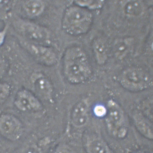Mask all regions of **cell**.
<instances>
[{
    "mask_svg": "<svg viewBox=\"0 0 153 153\" xmlns=\"http://www.w3.org/2000/svg\"><path fill=\"white\" fill-rule=\"evenodd\" d=\"M20 29L28 41L47 46L51 43V33L45 26L33 22H24L20 24Z\"/></svg>",
    "mask_w": 153,
    "mask_h": 153,
    "instance_id": "obj_5",
    "label": "cell"
},
{
    "mask_svg": "<svg viewBox=\"0 0 153 153\" xmlns=\"http://www.w3.org/2000/svg\"><path fill=\"white\" fill-rule=\"evenodd\" d=\"M144 9L143 2L139 1H128L123 7L124 13L128 16L131 17L138 16L141 15Z\"/></svg>",
    "mask_w": 153,
    "mask_h": 153,
    "instance_id": "obj_16",
    "label": "cell"
},
{
    "mask_svg": "<svg viewBox=\"0 0 153 153\" xmlns=\"http://www.w3.org/2000/svg\"><path fill=\"white\" fill-rule=\"evenodd\" d=\"M33 85L39 94L45 98L50 97L52 91L50 81L45 75L37 73L33 75L31 78Z\"/></svg>",
    "mask_w": 153,
    "mask_h": 153,
    "instance_id": "obj_11",
    "label": "cell"
},
{
    "mask_svg": "<svg viewBox=\"0 0 153 153\" xmlns=\"http://www.w3.org/2000/svg\"><path fill=\"white\" fill-rule=\"evenodd\" d=\"M53 153H71L69 149L66 147H59L56 149Z\"/></svg>",
    "mask_w": 153,
    "mask_h": 153,
    "instance_id": "obj_20",
    "label": "cell"
},
{
    "mask_svg": "<svg viewBox=\"0 0 153 153\" xmlns=\"http://www.w3.org/2000/svg\"><path fill=\"white\" fill-rule=\"evenodd\" d=\"M89 119L88 107L85 101L77 103L72 109L70 119L73 125L80 128L87 124Z\"/></svg>",
    "mask_w": 153,
    "mask_h": 153,
    "instance_id": "obj_9",
    "label": "cell"
},
{
    "mask_svg": "<svg viewBox=\"0 0 153 153\" xmlns=\"http://www.w3.org/2000/svg\"><path fill=\"white\" fill-rule=\"evenodd\" d=\"M24 10L30 17L38 16L45 9V3L41 1H25L23 6Z\"/></svg>",
    "mask_w": 153,
    "mask_h": 153,
    "instance_id": "obj_15",
    "label": "cell"
},
{
    "mask_svg": "<svg viewBox=\"0 0 153 153\" xmlns=\"http://www.w3.org/2000/svg\"><path fill=\"white\" fill-rule=\"evenodd\" d=\"M65 77L71 84L82 83L90 78L92 69L87 54L81 47L73 46L66 49L63 57Z\"/></svg>",
    "mask_w": 153,
    "mask_h": 153,
    "instance_id": "obj_1",
    "label": "cell"
},
{
    "mask_svg": "<svg viewBox=\"0 0 153 153\" xmlns=\"http://www.w3.org/2000/svg\"><path fill=\"white\" fill-rule=\"evenodd\" d=\"M4 34L3 33H0V45L3 43L4 39Z\"/></svg>",
    "mask_w": 153,
    "mask_h": 153,
    "instance_id": "obj_21",
    "label": "cell"
},
{
    "mask_svg": "<svg viewBox=\"0 0 153 153\" xmlns=\"http://www.w3.org/2000/svg\"><path fill=\"white\" fill-rule=\"evenodd\" d=\"M85 147L88 153H114L106 142L99 137L87 139Z\"/></svg>",
    "mask_w": 153,
    "mask_h": 153,
    "instance_id": "obj_12",
    "label": "cell"
},
{
    "mask_svg": "<svg viewBox=\"0 0 153 153\" xmlns=\"http://www.w3.org/2000/svg\"><path fill=\"white\" fill-rule=\"evenodd\" d=\"M105 117L107 129L111 135L119 138L126 136L128 127L124 112L120 105L113 100L108 102Z\"/></svg>",
    "mask_w": 153,
    "mask_h": 153,
    "instance_id": "obj_3",
    "label": "cell"
},
{
    "mask_svg": "<svg viewBox=\"0 0 153 153\" xmlns=\"http://www.w3.org/2000/svg\"><path fill=\"white\" fill-rule=\"evenodd\" d=\"M14 103L17 108L23 112L36 111L42 108L38 98L26 90H22L17 93Z\"/></svg>",
    "mask_w": 153,
    "mask_h": 153,
    "instance_id": "obj_8",
    "label": "cell"
},
{
    "mask_svg": "<svg viewBox=\"0 0 153 153\" xmlns=\"http://www.w3.org/2000/svg\"><path fill=\"white\" fill-rule=\"evenodd\" d=\"M134 153H148V152H137Z\"/></svg>",
    "mask_w": 153,
    "mask_h": 153,
    "instance_id": "obj_22",
    "label": "cell"
},
{
    "mask_svg": "<svg viewBox=\"0 0 153 153\" xmlns=\"http://www.w3.org/2000/svg\"><path fill=\"white\" fill-rule=\"evenodd\" d=\"M92 49L97 62L100 65L105 64L108 57V48L105 42L101 37L96 38L93 41Z\"/></svg>",
    "mask_w": 153,
    "mask_h": 153,
    "instance_id": "obj_14",
    "label": "cell"
},
{
    "mask_svg": "<svg viewBox=\"0 0 153 153\" xmlns=\"http://www.w3.org/2000/svg\"><path fill=\"white\" fill-rule=\"evenodd\" d=\"M10 87L7 83L0 84V103L8 99L10 93Z\"/></svg>",
    "mask_w": 153,
    "mask_h": 153,
    "instance_id": "obj_17",
    "label": "cell"
},
{
    "mask_svg": "<svg viewBox=\"0 0 153 153\" xmlns=\"http://www.w3.org/2000/svg\"><path fill=\"white\" fill-rule=\"evenodd\" d=\"M23 131L22 123L16 117L10 114H4L0 117V133L11 141L20 138Z\"/></svg>",
    "mask_w": 153,
    "mask_h": 153,
    "instance_id": "obj_7",
    "label": "cell"
},
{
    "mask_svg": "<svg viewBox=\"0 0 153 153\" xmlns=\"http://www.w3.org/2000/svg\"><path fill=\"white\" fill-rule=\"evenodd\" d=\"M134 40L131 37L121 38L116 40L113 48L114 53L119 59L123 58L132 50Z\"/></svg>",
    "mask_w": 153,
    "mask_h": 153,
    "instance_id": "obj_13",
    "label": "cell"
},
{
    "mask_svg": "<svg viewBox=\"0 0 153 153\" xmlns=\"http://www.w3.org/2000/svg\"><path fill=\"white\" fill-rule=\"evenodd\" d=\"M107 113V108L102 105H98L94 109V113L97 116L105 117Z\"/></svg>",
    "mask_w": 153,
    "mask_h": 153,
    "instance_id": "obj_19",
    "label": "cell"
},
{
    "mask_svg": "<svg viewBox=\"0 0 153 153\" xmlns=\"http://www.w3.org/2000/svg\"><path fill=\"white\" fill-rule=\"evenodd\" d=\"M22 44L27 51L42 64L51 66L57 62L56 53L50 46L37 44L27 40L22 42Z\"/></svg>",
    "mask_w": 153,
    "mask_h": 153,
    "instance_id": "obj_6",
    "label": "cell"
},
{
    "mask_svg": "<svg viewBox=\"0 0 153 153\" xmlns=\"http://www.w3.org/2000/svg\"><path fill=\"white\" fill-rule=\"evenodd\" d=\"M20 153H42V152L38 146L30 145L24 148Z\"/></svg>",
    "mask_w": 153,
    "mask_h": 153,
    "instance_id": "obj_18",
    "label": "cell"
},
{
    "mask_svg": "<svg viewBox=\"0 0 153 153\" xmlns=\"http://www.w3.org/2000/svg\"><path fill=\"white\" fill-rule=\"evenodd\" d=\"M120 83L122 87L132 92L145 90L152 85L150 75L143 69L131 67L122 72L119 77Z\"/></svg>",
    "mask_w": 153,
    "mask_h": 153,
    "instance_id": "obj_4",
    "label": "cell"
},
{
    "mask_svg": "<svg viewBox=\"0 0 153 153\" xmlns=\"http://www.w3.org/2000/svg\"><path fill=\"white\" fill-rule=\"evenodd\" d=\"M133 118L135 127L138 131L146 138L152 140L153 127L150 121L139 112H135Z\"/></svg>",
    "mask_w": 153,
    "mask_h": 153,
    "instance_id": "obj_10",
    "label": "cell"
},
{
    "mask_svg": "<svg viewBox=\"0 0 153 153\" xmlns=\"http://www.w3.org/2000/svg\"><path fill=\"white\" fill-rule=\"evenodd\" d=\"M94 16L87 8L79 5L68 7L64 12L62 27L68 34L79 36L88 32L92 26Z\"/></svg>",
    "mask_w": 153,
    "mask_h": 153,
    "instance_id": "obj_2",
    "label": "cell"
}]
</instances>
